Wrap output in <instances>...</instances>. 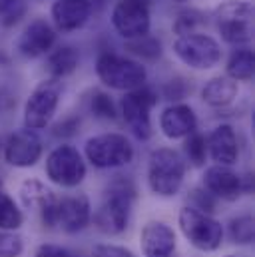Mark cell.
I'll use <instances>...</instances> for the list:
<instances>
[{"instance_id": "22", "label": "cell", "mask_w": 255, "mask_h": 257, "mask_svg": "<svg viewBox=\"0 0 255 257\" xmlns=\"http://www.w3.org/2000/svg\"><path fill=\"white\" fill-rule=\"evenodd\" d=\"M80 62V56H78V50L72 48V46H58L54 50L48 52V58H46V68L48 72L52 74L54 80H60L64 76H70Z\"/></svg>"}, {"instance_id": "8", "label": "cell", "mask_w": 255, "mask_h": 257, "mask_svg": "<svg viewBox=\"0 0 255 257\" xmlns=\"http://www.w3.org/2000/svg\"><path fill=\"white\" fill-rule=\"evenodd\" d=\"M156 104H158V96L146 86L126 92L120 102V110H122V118H124L126 126L142 142L152 138V132H154L152 130V110Z\"/></svg>"}, {"instance_id": "7", "label": "cell", "mask_w": 255, "mask_h": 257, "mask_svg": "<svg viewBox=\"0 0 255 257\" xmlns=\"http://www.w3.org/2000/svg\"><path fill=\"white\" fill-rule=\"evenodd\" d=\"M92 223V203L86 193H74L56 197L44 227H56L64 233H80Z\"/></svg>"}, {"instance_id": "2", "label": "cell", "mask_w": 255, "mask_h": 257, "mask_svg": "<svg viewBox=\"0 0 255 257\" xmlns=\"http://www.w3.org/2000/svg\"><path fill=\"white\" fill-rule=\"evenodd\" d=\"M186 178V160L172 148H158L148 162V186L158 197L178 195Z\"/></svg>"}, {"instance_id": "32", "label": "cell", "mask_w": 255, "mask_h": 257, "mask_svg": "<svg viewBox=\"0 0 255 257\" xmlns=\"http://www.w3.org/2000/svg\"><path fill=\"white\" fill-rule=\"evenodd\" d=\"M191 199H193V205L195 209L203 211V213H211L215 209V197L205 190H193L191 192Z\"/></svg>"}, {"instance_id": "19", "label": "cell", "mask_w": 255, "mask_h": 257, "mask_svg": "<svg viewBox=\"0 0 255 257\" xmlns=\"http://www.w3.org/2000/svg\"><path fill=\"white\" fill-rule=\"evenodd\" d=\"M92 12L90 0H56L52 4V20L58 30L72 32L82 28Z\"/></svg>"}, {"instance_id": "31", "label": "cell", "mask_w": 255, "mask_h": 257, "mask_svg": "<svg viewBox=\"0 0 255 257\" xmlns=\"http://www.w3.org/2000/svg\"><path fill=\"white\" fill-rule=\"evenodd\" d=\"M92 257H136L128 247L116 243H100L94 247Z\"/></svg>"}, {"instance_id": "4", "label": "cell", "mask_w": 255, "mask_h": 257, "mask_svg": "<svg viewBox=\"0 0 255 257\" xmlns=\"http://www.w3.org/2000/svg\"><path fill=\"white\" fill-rule=\"evenodd\" d=\"M96 74L104 86L112 90H122V92H132L136 88H142L148 78L146 66L142 62L112 54V52L100 54L96 62Z\"/></svg>"}, {"instance_id": "26", "label": "cell", "mask_w": 255, "mask_h": 257, "mask_svg": "<svg viewBox=\"0 0 255 257\" xmlns=\"http://www.w3.org/2000/svg\"><path fill=\"white\" fill-rule=\"evenodd\" d=\"M186 156L191 162V166L195 168H201L207 160V142H205V136H201L197 130L190 134L186 138Z\"/></svg>"}, {"instance_id": "12", "label": "cell", "mask_w": 255, "mask_h": 257, "mask_svg": "<svg viewBox=\"0 0 255 257\" xmlns=\"http://www.w3.org/2000/svg\"><path fill=\"white\" fill-rule=\"evenodd\" d=\"M112 24L116 32L126 38L136 40L150 34V10L142 0H120L112 12Z\"/></svg>"}, {"instance_id": "33", "label": "cell", "mask_w": 255, "mask_h": 257, "mask_svg": "<svg viewBox=\"0 0 255 257\" xmlns=\"http://www.w3.org/2000/svg\"><path fill=\"white\" fill-rule=\"evenodd\" d=\"M34 257H74V253L62 245H56V243H42L34 251Z\"/></svg>"}, {"instance_id": "10", "label": "cell", "mask_w": 255, "mask_h": 257, "mask_svg": "<svg viewBox=\"0 0 255 257\" xmlns=\"http://www.w3.org/2000/svg\"><path fill=\"white\" fill-rule=\"evenodd\" d=\"M46 176L60 188H78L86 178V162L72 146H58L46 158Z\"/></svg>"}, {"instance_id": "27", "label": "cell", "mask_w": 255, "mask_h": 257, "mask_svg": "<svg viewBox=\"0 0 255 257\" xmlns=\"http://www.w3.org/2000/svg\"><path fill=\"white\" fill-rule=\"evenodd\" d=\"M128 50L136 56L156 60L162 54V44L152 36H142V38H136V40H128Z\"/></svg>"}, {"instance_id": "24", "label": "cell", "mask_w": 255, "mask_h": 257, "mask_svg": "<svg viewBox=\"0 0 255 257\" xmlns=\"http://www.w3.org/2000/svg\"><path fill=\"white\" fill-rule=\"evenodd\" d=\"M24 223V213L18 207V203L0 190V229L6 231H18Z\"/></svg>"}, {"instance_id": "13", "label": "cell", "mask_w": 255, "mask_h": 257, "mask_svg": "<svg viewBox=\"0 0 255 257\" xmlns=\"http://www.w3.org/2000/svg\"><path fill=\"white\" fill-rule=\"evenodd\" d=\"M42 158V140L32 130H18L4 144V160L14 168H32Z\"/></svg>"}, {"instance_id": "6", "label": "cell", "mask_w": 255, "mask_h": 257, "mask_svg": "<svg viewBox=\"0 0 255 257\" xmlns=\"http://www.w3.org/2000/svg\"><path fill=\"white\" fill-rule=\"evenodd\" d=\"M84 156L98 170L124 168L134 160V146L122 134H100L86 142Z\"/></svg>"}, {"instance_id": "11", "label": "cell", "mask_w": 255, "mask_h": 257, "mask_svg": "<svg viewBox=\"0 0 255 257\" xmlns=\"http://www.w3.org/2000/svg\"><path fill=\"white\" fill-rule=\"evenodd\" d=\"M174 54L193 70H209L219 64L221 46L215 38L197 32L188 36H178V40L174 42Z\"/></svg>"}, {"instance_id": "30", "label": "cell", "mask_w": 255, "mask_h": 257, "mask_svg": "<svg viewBox=\"0 0 255 257\" xmlns=\"http://www.w3.org/2000/svg\"><path fill=\"white\" fill-rule=\"evenodd\" d=\"M90 108H92L94 116H96V118H102V120H116V116H118L112 98H110L108 94H104V92H96V94L92 96Z\"/></svg>"}, {"instance_id": "36", "label": "cell", "mask_w": 255, "mask_h": 257, "mask_svg": "<svg viewBox=\"0 0 255 257\" xmlns=\"http://www.w3.org/2000/svg\"><path fill=\"white\" fill-rule=\"evenodd\" d=\"M16 2H20V0H0V14H4L8 8H12Z\"/></svg>"}, {"instance_id": "28", "label": "cell", "mask_w": 255, "mask_h": 257, "mask_svg": "<svg viewBox=\"0 0 255 257\" xmlns=\"http://www.w3.org/2000/svg\"><path fill=\"white\" fill-rule=\"evenodd\" d=\"M205 22L203 14L197 12V10H186L178 16L176 24H174V30L178 36H188V34H197V28Z\"/></svg>"}, {"instance_id": "14", "label": "cell", "mask_w": 255, "mask_h": 257, "mask_svg": "<svg viewBox=\"0 0 255 257\" xmlns=\"http://www.w3.org/2000/svg\"><path fill=\"white\" fill-rule=\"evenodd\" d=\"M140 249L144 257H178V235L166 221H148L140 231Z\"/></svg>"}, {"instance_id": "20", "label": "cell", "mask_w": 255, "mask_h": 257, "mask_svg": "<svg viewBox=\"0 0 255 257\" xmlns=\"http://www.w3.org/2000/svg\"><path fill=\"white\" fill-rule=\"evenodd\" d=\"M18 195H20V201L26 209H32L40 215L42 223L46 221L50 209L54 207V201H56V195L50 188H46V184H42L40 180H24L20 184V190H18Z\"/></svg>"}, {"instance_id": "21", "label": "cell", "mask_w": 255, "mask_h": 257, "mask_svg": "<svg viewBox=\"0 0 255 257\" xmlns=\"http://www.w3.org/2000/svg\"><path fill=\"white\" fill-rule=\"evenodd\" d=\"M239 94L237 82L229 76H215L201 88V100L211 108H225L229 106Z\"/></svg>"}, {"instance_id": "37", "label": "cell", "mask_w": 255, "mask_h": 257, "mask_svg": "<svg viewBox=\"0 0 255 257\" xmlns=\"http://www.w3.org/2000/svg\"><path fill=\"white\" fill-rule=\"evenodd\" d=\"M225 257H237V255H225Z\"/></svg>"}, {"instance_id": "15", "label": "cell", "mask_w": 255, "mask_h": 257, "mask_svg": "<svg viewBox=\"0 0 255 257\" xmlns=\"http://www.w3.org/2000/svg\"><path fill=\"white\" fill-rule=\"evenodd\" d=\"M203 190L215 199L235 201L243 195V178L227 166H211L203 172Z\"/></svg>"}, {"instance_id": "23", "label": "cell", "mask_w": 255, "mask_h": 257, "mask_svg": "<svg viewBox=\"0 0 255 257\" xmlns=\"http://www.w3.org/2000/svg\"><path fill=\"white\" fill-rule=\"evenodd\" d=\"M227 76L235 82H251L255 74V58L253 52L247 48L235 50L227 60Z\"/></svg>"}, {"instance_id": "1", "label": "cell", "mask_w": 255, "mask_h": 257, "mask_svg": "<svg viewBox=\"0 0 255 257\" xmlns=\"http://www.w3.org/2000/svg\"><path fill=\"white\" fill-rule=\"evenodd\" d=\"M134 201H136L134 184L126 178L118 176V180H114L108 186V192L104 195L100 207L92 213L96 229L110 237L122 235L130 225Z\"/></svg>"}, {"instance_id": "3", "label": "cell", "mask_w": 255, "mask_h": 257, "mask_svg": "<svg viewBox=\"0 0 255 257\" xmlns=\"http://www.w3.org/2000/svg\"><path fill=\"white\" fill-rule=\"evenodd\" d=\"M178 225L182 235L191 247L203 253L217 251L225 239V227L219 219H215L211 213H203L191 205L180 209Z\"/></svg>"}, {"instance_id": "25", "label": "cell", "mask_w": 255, "mask_h": 257, "mask_svg": "<svg viewBox=\"0 0 255 257\" xmlns=\"http://www.w3.org/2000/svg\"><path fill=\"white\" fill-rule=\"evenodd\" d=\"M227 235L235 245H251L255 237V225L251 215H237L227 221Z\"/></svg>"}, {"instance_id": "29", "label": "cell", "mask_w": 255, "mask_h": 257, "mask_svg": "<svg viewBox=\"0 0 255 257\" xmlns=\"http://www.w3.org/2000/svg\"><path fill=\"white\" fill-rule=\"evenodd\" d=\"M24 251V239L18 231L0 229V257H20Z\"/></svg>"}, {"instance_id": "34", "label": "cell", "mask_w": 255, "mask_h": 257, "mask_svg": "<svg viewBox=\"0 0 255 257\" xmlns=\"http://www.w3.org/2000/svg\"><path fill=\"white\" fill-rule=\"evenodd\" d=\"M22 14H24V2L20 0V2H16L12 8H8L4 14H0V22H2L4 26H12V24H16V22L22 18Z\"/></svg>"}, {"instance_id": "17", "label": "cell", "mask_w": 255, "mask_h": 257, "mask_svg": "<svg viewBox=\"0 0 255 257\" xmlns=\"http://www.w3.org/2000/svg\"><path fill=\"white\" fill-rule=\"evenodd\" d=\"M160 128L168 140H184L197 130V116L188 104H172L162 112Z\"/></svg>"}, {"instance_id": "5", "label": "cell", "mask_w": 255, "mask_h": 257, "mask_svg": "<svg viewBox=\"0 0 255 257\" xmlns=\"http://www.w3.org/2000/svg\"><path fill=\"white\" fill-rule=\"evenodd\" d=\"M215 26L227 44H247L253 38V6L243 0H227L215 8Z\"/></svg>"}, {"instance_id": "9", "label": "cell", "mask_w": 255, "mask_h": 257, "mask_svg": "<svg viewBox=\"0 0 255 257\" xmlns=\"http://www.w3.org/2000/svg\"><path fill=\"white\" fill-rule=\"evenodd\" d=\"M60 92L62 86L58 80H44L40 82L32 94L28 96L26 104H24V126L26 130H44L50 120L56 114L58 102H60Z\"/></svg>"}, {"instance_id": "35", "label": "cell", "mask_w": 255, "mask_h": 257, "mask_svg": "<svg viewBox=\"0 0 255 257\" xmlns=\"http://www.w3.org/2000/svg\"><path fill=\"white\" fill-rule=\"evenodd\" d=\"M74 130H78V124L76 122H62V124H58L56 126V136H70V134H74Z\"/></svg>"}, {"instance_id": "16", "label": "cell", "mask_w": 255, "mask_h": 257, "mask_svg": "<svg viewBox=\"0 0 255 257\" xmlns=\"http://www.w3.org/2000/svg\"><path fill=\"white\" fill-rule=\"evenodd\" d=\"M56 42V34H54V28L46 22V20H32L24 32L20 34L18 38V52L24 56V58H40L44 54H48L52 50Z\"/></svg>"}, {"instance_id": "18", "label": "cell", "mask_w": 255, "mask_h": 257, "mask_svg": "<svg viewBox=\"0 0 255 257\" xmlns=\"http://www.w3.org/2000/svg\"><path fill=\"white\" fill-rule=\"evenodd\" d=\"M207 142V156L217 164V166H233L239 158V146L235 132L229 124H221L205 138Z\"/></svg>"}]
</instances>
